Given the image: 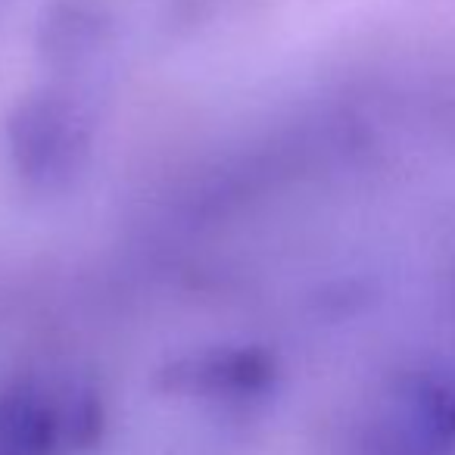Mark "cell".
I'll return each mask as SVG.
<instances>
[{"label":"cell","instance_id":"cell-1","mask_svg":"<svg viewBox=\"0 0 455 455\" xmlns=\"http://www.w3.org/2000/svg\"><path fill=\"white\" fill-rule=\"evenodd\" d=\"M103 405L94 387L20 378L0 387V455H78L97 446Z\"/></svg>","mask_w":455,"mask_h":455},{"label":"cell","instance_id":"cell-2","mask_svg":"<svg viewBox=\"0 0 455 455\" xmlns=\"http://www.w3.org/2000/svg\"><path fill=\"white\" fill-rule=\"evenodd\" d=\"M10 156L22 181L41 190L66 188L88 159L91 132L82 107L57 91L16 103L7 122Z\"/></svg>","mask_w":455,"mask_h":455},{"label":"cell","instance_id":"cell-3","mask_svg":"<svg viewBox=\"0 0 455 455\" xmlns=\"http://www.w3.org/2000/svg\"><path fill=\"white\" fill-rule=\"evenodd\" d=\"M390 455H449L455 449V371L409 374L393 387L380 415Z\"/></svg>","mask_w":455,"mask_h":455},{"label":"cell","instance_id":"cell-4","mask_svg":"<svg viewBox=\"0 0 455 455\" xmlns=\"http://www.w3.org/2000/svg\"><path fill=\"white\" fill-rule=\"evenodd\" d=\"M272 355L253 347L206 349V353L184 355L159 371L163 390L181 393V396L225 399V403H243V399L262 396L272 387Z\"/></svg>","mask_w":455,"mask_h":455}]
</instances>
